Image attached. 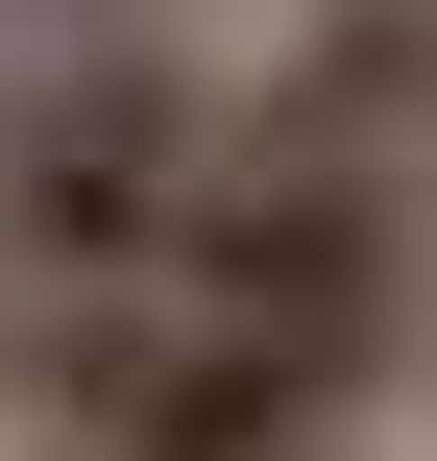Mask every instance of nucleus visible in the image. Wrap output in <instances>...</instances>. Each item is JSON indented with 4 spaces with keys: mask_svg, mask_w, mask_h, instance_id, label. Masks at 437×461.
Instances as JSON below:
<instances>
[{
    "mask_svg": "<svg viewBox=\"0 0 437 461\" xmlns=\"http://www.w3.org/2000/svg\"><path fill=\"white\" fill-rule=\"evenodd\" d=\"M97 24H146V0H0V49H97Z\"/></svg>",
    "mask_w": 437,
    "mask_h": 461,
    "instance_id": "nucleus-3",
    "label": "nucleus"
},
{
    "mask_svg": "<svg viewBox=\"0 0 437 461\" xmlns=\"http://www.w3.org/2000/svg\"><path fill=\"white\" fill-rule=\"evenodd\" d=\"M0 389H24V292H0Z\"/></svg>",
    "mask_w": 437,
    "mask_h": 461,
    "instance_id": "nucleus-4",
    "label": "nucleus"
},
{
    "mask_svg": "<svg viewBox=\"0 0 437 461\" xmlns=\"http://www.w3.org/2000/svg\"><path fill=\"white\" fill-rule=\"evenodd\" d=\"M219 146H243V97H219L170 24L24 49V73H0V292H24V316H122V292H170Z\"/></svg>",
    "mask_w": 437,
    "mask_h": 461,
    "instance_id": "nucleus-1",
    "label": "nucleus"
},
{
    "mask_svg": "<svg viewBox=\"0 0 437 461\" xmlns=\"http://www.w3.org/2000/svg\"><path fill=\"white\" fill-rule=\"evenodd\" d=\"M437 267V170L389 146H316V122H243L219 146V194H195V243H170V292L195 316H243V340H292V365H389V316H414Z\"/></svg>",
    "mask_w": 437,
    "mask_h": 461,
    "instance_id": "nucleus-2",
    "label": "nucleus"
},
{
    "mask_svg": "<svg viewBox=\"0 0 437 461\" xmlns=\"http://www.w3.org/2000/svg\"><path fill=\"white\" fill-rule=\"evenodd\" d=\"M49 461H122V438H49Z\"/></svg>",
    "mask_w": 437,
    "mask_h": 461,
    "instance_id": "nucleus-5",
    "label": "nucleus"
}]
</instances>
